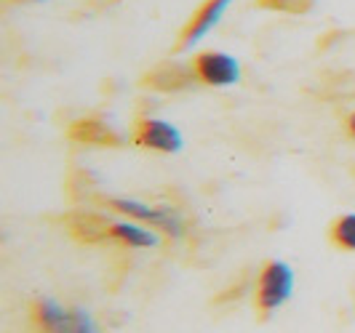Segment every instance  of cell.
I'll list each match as a JSON object with an SVG mask.
<instances>
[{"label": "cell", "instance_id": "8fae6325", "mask_svg": "<svg viewBox=\"0 0 355 333\" xmlns=\"http://www.w3.org/2000/svg\"><path fill=\"white\" fill-rule=\"evenodd\" d=\"M345 128H347V134H350V136L355 139V109L350 112V115H347V120H345Z\"/></svg>", "mask_w": 355, "mask_h": 333}, {"label": "cell", "instance_id": "8992f818", "mask_svg": "<svg viewBox=\"0 0 355 333\" xmlns=\"http://www.w3.org/2000/svg\"><path fill=\"white\" fill-rule=\"evenodd\" d=\"M232 0H203L196 11L190 14V19L184 21V27L177 35V51H187L190 46H196L198 40L211 33L214 27L222 21L225 11L230 8Z\"/></svg>", "mask_w": 355, "mask_h": 333}, {"label": "cell", "instance_id": "7c38bea8", "mask_svg": "<svg viewBox=\"0 0 355 333\" xmlns=\"http://www.w3.org/2000/svg\"><path fill=\"white\" fill-rule=\"evenodd\" d=\"M30 3H46V0H30Z\"/></svg>", "mask_w": 355, "mask_h": 333}, {"label": "cell", "instance_id": "5b68a950", "mask_svg": "<svg viewBox=\"0 0 355 333\" xmlns=\"http://www.w3.org/2000/svg\"><path fill=\"white\" fill-rule=\"evenodd\" d=\"M193 75L200 86L227 88L241 80V64L238 59L225 51H200L190 59Z\"/></svg>", "mask_w": 355, "mask_h": 333}, {"label": "cell", "instance_id": "52a82bcc", "mask_svg": "<svg viewBox=\"0 0 355 333\" xmlns=\"http://www.w3.org/2000/svg\"><path fill=\"white\" fill-rule=\"evenodd\" d=\"M67 136L78 144H86V147H107V150H118L125 144V136L107 123L105 118L99 115H89V118H78L75 123H70L67 128Z\"/></svg>", "mask_w": 355, "mask_h": 333}, {"label": "cell", "instance_id": "6da1fadb", "mask_svg": "<svg viewBox=\"0 0 355 333\" xmlns=\"http://www.w3.org/2000/svg\"><path fill=\"white\" fill-rule=\"evenodd\" d=\"M294 294V269L281 259H270L262 264L257 282H254V309L267 320L278 309H284Z\"/></svg>", "mask_w": 355, "mask_h": 333}, {"label": "cell", "instance_id": "ba28073f", "mask_svg": "<svg viewBox=\"0 0 355 333\" xmlns=\"http://www.w3.org/2000/svg\"><path fill=\"white\" fill-rule=\"evenodd\" d=\"M147 88H155V91H184V88L196 86V75L190 62L187 64H179V62H160L158 67L147 72L144 78Z\"/></svg>", "mask_w": 355, "mask_h": 333}, {"label": "cell", "instance_id": "9c48e42d", "mask_svg": "<svg viewBox=\"0 0 355 333\" xmlns=\"http://www.w3.org/2000/svg\"><path fill=\"white\" fill-rule=\"evenodd\" d=\"M329 240L337 251L355 253V213H342L329 227Z\"/></svg>", "mask_w": 355, "mask_h": 333}, {"label": "cell", "instance_id": "7a4b0ae2", "mask_svg": "<svg viewBox=\"0 0 355 333\" xmlns=\"http://www.w3.org/2000/svg\"><path fill=\"white\" fill-rule=\"evenodd\" d=\"M107 208L112 210L115 216H125V219H134L139 224L158 229L160 235H168V237H182L184 235V219L177 208L171 206H153V203H144V200H134V197H102Z\"/></svg>", "mask_w": 355, "mask_h": 333}, {"label": "cell", "instance_id": "30bf717a", "mask_svg": "<svg viewBox=\"0 0 355 333\" xmlns=\"http://www.w3.org/2000/svg\"><path fill=\"white\" fill-rule=\"evenodd\" d=\"M315 6V0H257V8L275 11V14H288V17H302Z\"/></svg>", "mask_w": 355, "mask_h": 333}, {"label": "cell", "instance_id": "3957f363", "mask_svg": "<svg viewBox=\"0 0 355 333\" xmlns=\"http://www.w3.org/2000/svg\"><path fill=\"white\" fill-rule=\"evenodd\" d=\"M30 317L37 333H99L94 317L83 307H64L49 296L33 301Z\"/></svg>", "mask_w": 355, "mask_h": 333}, {"label": "cell", "instance_id": "277c9868", "mask_svg": "<svg viewBox=\"0 0 355 333\" xmlns=\"http://www.w3.org/2000/svg\"><path fill=\"white\" fill-rule=\"evenodd\" d=\"M131 144L147 150V152H158V155H177L184 147V139L179 134V128L163 118H139L131 131Z\"/></svg>", "mask_w": 355, "mask_h": 333}]
</instances>
